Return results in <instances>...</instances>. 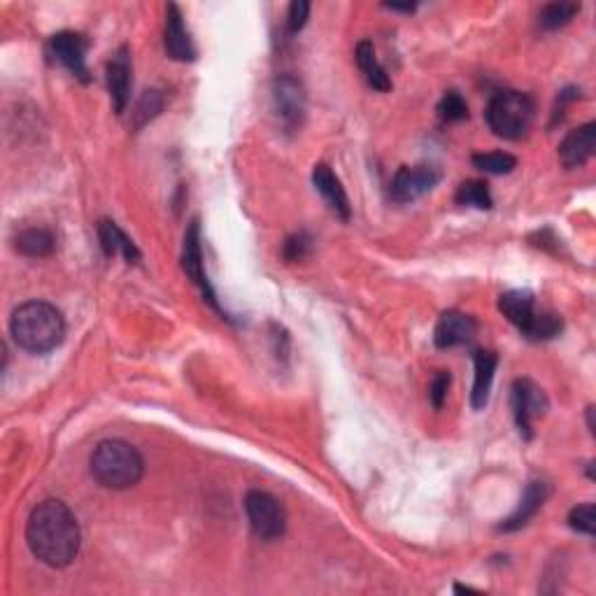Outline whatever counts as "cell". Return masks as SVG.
<instances>
[{
  "mask_svg": "<svg viewBox=\"0 0 596 596\" xmlns=\"http://www.w3.org/2000/svg\"><path fill=\"white\" fill-rule=\"evenodd\" d=\"M145 461L140 452L131 443L110 438V441L98 443L91 454V475L98 485L108 489H131L143 480Z\"/></svg>",
  "mask_w": 596,
  "mask_h": 596,
  "instance_id": "cell-3",
  "label": "cell"
},
{
  "mask_svg": "<svg viewBox=\"0 0 596 596\" xmlns=\"http://www.w3.org/2000/svg\"><path fill=\"white\" fill-rule=\"evenodd\" d=\"M578 12H580L578 3H550L543 7L541 14H538V24H541V28H545V31H557V28L569 24Z\"/></svg>",
  "mask_w": 596,
  "mask_h": 596,
  "instance_id": "cell-23",
  "label": "cell"
},
{
  "mask_svg": "<svg viewBox=\"0 0 596 596\" xmlns=\"http://www.w3.org/2000/svg\"><path fill=\"white\" fill-rule=\"evenodd\" d=\"M548 496H550L548 482L531 480L527 489H524L520 503H517L515 513L510 515L508 520L501 522L499 531H506V534H510V531H520L522 527H527V524L536 517L538 510L543 508V503L548 501Z\"/></svg>",
  "mask_w": 596,
  "mask_h": 596,
  "instance_id": "cell-16",
  "label": "cell"
},
{
  "mask_svg": "<svg viewBox=\"0 0 596 596\" xmlns=\"http://www.w3.org/2000/svg\"><path fill=\"white\" fill-rule=\"evenodd\" d=\"M510 406H513V417L517 424V431L524 441L534 438V424L541 420L548 410V396L534 380L520 378L513 382V394H510Z\"/></svg>",
  "mask_w": 596,
  "mask_h": 596,
  "instance_id": "cell-6",
  "label": "cell"
},
{
  "mask_svg": "<svg viewBox=\"0 0 596 596\" xmlns=\"http://www.w3.org/2000/svg\"><path fill=\"white\" fill-rule=\"evenodd\" d=\"M569 524L573 531L585 536H594L596 534V513H594V503H583V506H576L569 513Z\"/></svg>",
  "mask_w": 596,
  "mask_h": 596,
  "instance_id": "cell-28",
  "label": "cell"
},
{
  "mask_svg": "<svg viewBox=\"0 0 596 596\" xmlns=\"http://www.w3.org/2000/svg\"><path fill=\"white\" fill-rule=\"evenodd\" d=\"M387 10H392V12H413L415 10V5L413 3H406V5H399V3H389V5H385Z\"/></svg>",
  "mask_w": 596,
  "mask_h": 596,
  "instance_id": "cell-31",
  "label": "cell"
},
{
  "mask_svg": "<svg viewBox=\"0 0 596 596\" xmlns=\"http://www.w3.org/2000/svg\"><path fill=\"white\" fill-rule=\"evenodd\" d=\"M475 336H478V322H475V317L459 310H447L436 324L434 343L441 350H450V347L457 345H468Z\"/></svg>",
  "mask_w": 596,
  "mask_h": 596,
  "instance_id": "cell-11",
  "label": "cell"
},
{
  "mask_svg": "<svg viewBox=\"0 0 596 596\" xmlns=\"http://www.w3.org/2000/svg\"><path fill=\"white\" fill-rule=\"evenodd\" d=\"M357 63L361 68V73L366 75V82L371 84L375 91H389L392 89V80H389L387 70L380 66L378 56H375V49H373V42L368 40H361L357 45Z\"/></svg>",
  "mask_w": 596,
  "mask_h": 596,
  "instance_id": "cell-20",
  "label": "cell"
},
{
  "mask_svg": "<svg viewBox=\"0 0 596 596\" xmlns=\"http://www.w3.org/2000/svg\"><path fill=\"white\" fill-rule=\"evenodd\" d=\"M108 91L117 115H122L131 101V52L129 47H119L108 63Z\"/></svg>",
  "mask_w": 596,
  "mask_h": 596,
  "instance_id": "cell-12",
  "label": "cell"
},
{
  "mask_svg": "<svg viewBox=\"0 0 596 596\" xmlns=\"http://www.w3.org/2000/svg\"><path fill=\"white\" fill-rule=\"evenodd\" d=\"M473 366H475V378H473V392H471V406L473 410H482L489 401V392H492V382L496 366H499V357L492 350H478L473 352Z\"/></svg>",
  "mask_w": 596,
  "mask_h": 596,
  "instance_id": "cell-18",
  "label": "cell"
},
{
  "mask_svg": "<svg viewBox=\"0 0 596 596\" xmlns=\"http://www.w3.org/2000/svg\"><path fill=\"white\" fill-rule=\"evenodd\" d=\"M536 117V103L522 91H499L487 105V124L494 136L520 140L529 133Z\"/></svg>",
  "mask_w": 596,
  "mask_h": 596,
  "instance_id": "cell-4",
  "label": "cell"
},
{
  "mask_svg": "<svg viewBox=\"0 0 596 596\" xmlns=\"http://www.w3.org/2000/svg\"><path fill=\"white\" fill-rule=\"evenodd\" d=\"M245 515L250 522L252 534L261 541H280L287 531V513L273 494L250 489L245 494Z\"/></svg>",
  "mask_w": 596,
  "mask_h": 596,
  "instance_id": "cell-5",
  "label": "cell"
},
{
  "mask_svg": "<svg viewBox=\"0 0 596 596\" xmlns=\"http://www.w3.org/2000/svg\"><path fill=\"white\" fill-rule=\"evenodd\" d=\"M163 45H166V52L170 59L175 61H194L196 59V47L194 40L184 26V17L177 5L166 7V31H163Z\"/></svg>",
  "mask_w": 596,
  "mask_h": 596,
  "instance_id": "cell-14",
  "label": "cell"
},
{
  "mask_svg": "<svg viewBox=\"0 0 596 596\" xmlns=\"http://www.w3.org/2000/svg\"><path fill=\"white\" fill-rule=\"evenodd\" d=\"M182 271L187 273V278L194 282V285L201 289L205 301H208L212 308L224 312L222 305L217 301L215 289H212L208 273H205V261H203V245H201V224L198 219H191L187 233H184V247H182Z\"/></svg>",
  "mask_w": 596,
  "mask_h": 596,
  "instance_id": "cell-8",
  "label": "cell"
},
{
  "mask_svg": "<svg viewBox=\"0 0 596 596\" xmlns=\"http://www.w3.org/2000/svg\"><path fill=\"white\" fill-rule=\"evenodd\" d=\"M10 333L21 350L47 354L66 338V319L52 303L28 301L12 312Z\"/></svg>",
  "mask_w": 596,
  "mask_h": 596,
  "instance_id": "cell-2",
  "label": "cell"
},
{
  "mask_svg": "<svg viewBox=\"0 0 596 596\" xmlns=\"http://www.w3.org/2000/svg\"><path fill=\"white\" fill-rule=\"evenodd\" d=\"M305 89L301 80H296L294 75H280L273 82V110L278 115L282 129L294 133L301 129L305 119Z\"/></svg>",
  "mask_w": 596,
  "mask_h": 596,
  "instance_id": "cell-7",
  "label": "cell"
},
{
  "mask_svg": "<svg viewBox=\"0 0 596 596\" xmlns=\"http://www.w3.org/2000/svg\"><path fill=\"white\" fill-rule=\"evenodd\" d=\"M26 541L33 557L52 569H66L80 555L82 531L63 501L47 499L33 508L26 524Z\"/></svg>",
  "mask_w": 596,
  "mask_h": 596,
  "instance_id": "cell-1",
  "label": "cell"
},
{
  "mask_svg": "<svg viewBox=\"0 0 596 596\" xmlns=\"http://www.w3.org/2000/svg\"><path fill=\"white\" fill-rule=\"evenodd\" d=\"M441 182V173L434 166H403L396 170L389 184V198L394 203H413L424 194H429Z\"/></svg>",
  "mask_w": 596,
  "mask_h": 596,
  "instance_id": "cell-9",
  "label": "cell"
},
{
  "mask_svg": "<svg viewBox=\"0 0 596 596\" xmlns=\"http://www.w3.org/2000/svg\"><path fill=\"white\" fill-rule=\"evenodd\" d=\"M163 103H166V98H163L161 91L156 89L145 91V96L140 98L136 112H133V119H136L133 126H136V129H143L147 122H152V119L163 110Z\"/></svg>",
  "mask_w": 596,
  "mask_h": 596,
  "instance_id": "cell-25",
  "label": "cell"
},
{
  "mask_svg": "<svg viewBox=\"0 0 596 596\" xmlns=\"http://www.w3.org/2000/svg\"><path fill=\"white\" fill-rule=\"evenodd\" d=\"M98 240H101L103 252L108 257H115V254H122V257L129 261V264H138L140 261V250L133 240L126 236V233L119 229V226L112 222V219H103L98 224Z\"/></svg>",
  "mask_w": 596,
  "mask_h": 596,
  "instance_id": "cell-19",
  "label": "cell"
},
{
  "mask_svg": "<svg viewBox=\"0 0 596 596\" xmlns=\"http://www.w3.org/2000/svg\"><path fill=\"white\" fill-rule=\"evenodd\" d=\"M312 184L319 191V196L324 198L326 205L336 212V215L343 219V222H350L352 217V205L350 198H347V191L343 182L338 180V175L326 166V163H317L315 170H312Z\"/></svg>",
  "mask_w": 596,
  "mask_h": 596,
  "instance_id": "cell-13",
  "label": "cell"
},
{
  "mask_svg": "<svg viewBox=\"0 0 596 596\" xmlns=\"http://www.w3.org/2000/svg\"><path fill=\"white\" fill-rule=\"evenodd\" d=\"M438 117H441L447 124L466 119L468 105L464 101V96H461L459 91H447V94L441 98V103H438Z\"/></svg>",
  "mask_w": 596,
  "mask_h": 596,
  "instance_id": "cell-26",
  "label": "cell"
},
{
  "mask_svg": "<svg viewBox=\"0 0 596 596\" xmlns=\"http://www.w3.org/2000/svg\"><path fill=\"white\" fill-rule=\"evenodd\" d=\"M14 247H17V252L24 254V257L42 259L54 252L56 240L52 236V231L47 229H24L17 233V238H14Z\"/></svg>",
  "mask_w": 596,
  "mask_h": 596,
  "instance_id": "cell-21",
  "label": "cell"
},
{
  "mask_svg": "<svg viewBox=\"0 0 596 596\" xmlns=\"http://www.w3.org/2000/svg\"><path fill=\"white\" fill-rule=\"evenodd\" d=\"M473 166L492 175H508L517 168V159L508 152H482L473 156Z\"/></svg>",
  "mask_w": 596,
  "mask_h": 596,
  "instance_id": "cell-24",
  "label": "cell"
},
{
  "mask_svg": "<svg viewBox=\"0 0 596 596\" xmlns=\"http://www.w3.org/2000/svg\"><path fill=\"white\" fill-rule=\"evenodd\" d=\"M312 247H315V240L308 231H298L294 236H289L282 245V257L287 261H303L305 257H310Z\"/></svg>",
  "mask_w": 596,
  "mask_h": 596,
  "instance_id": "cell-27",
  "label": "cell"
},
{
  "mask_svg": "<svg viewBox=\"0 0 596 596\" xmlns=\"http://www.w3.org/2000/svg\"><path fill=\"white\" fill-rule=\"evenodd\" d=\"M499 310L510 324H515L517 329H520L522 336H527V331L531 329V324H534L538 315L536 298L529 289H510V292L501 294Z\"/></svg>",
  "mask_w": 596,
  "mask_h": 596,
  "instance_id": "cell-17",
  "label": "cell"
},
{
  "mask_svg": "<svg viewBox=\"0 0 596 596\" xmlns=\"http://www.w3.org/2000/svg\"><path fill=\"white\" fill-rule=\"evenodd\" d=\"M450 382H452V378L447 371H438L434 375V380H431V387H429V399H431V403H434V408H438V410L443 408V403L447 399V389H450Z\"/></svg>",
  "mask_w": 596,
  "mask_h": 596,
  "instance_id": "cell-29",
  "label": "cell"
},
{
  "mask_svg": "<svg viewBox=\"0 0 596 596\" xmlns=\"http://www.w3.org/2000/svg\"><path fill=\"white\" fill-rule=\"evenodd\" d=\"M454 201L459 205H466V208H478V210H489L494 205L492 194H489L487 184L480 180H466L459 184L457 196Z\"/></svg>",
  "mask_w": 596,
  "mask_h": 596,
  "instance_id": "cell-22",
  "label": "cell"
},
{
  "mask_svg": "<svg viewBox=\"0 0 596 596\" xmlns=\"http://www.w3.org/2000/svg\"><path fill=\"white\" fill-rule=\"evenodd\" d=\"M49 49H52V56L61 66H66L70 73H73L77 80L89 84V68H87V49L89 40L84 38L82 33L75 31H61L56 33L52 40H49Z\"/></svg>",
  "mask_w": 596,
  "mask_h": 596,
  "instance_id": "cell-10",
  "label": "cell"
},
{
  "mask_svg": "<svg viewBox=\"0 0 596 596\" xmlns=\"http://www.w3.org/2000/svg\"><path fill=\"white\" fill-rule=\"evenodd\" d=\"M308 14H310V3H305V0H294V3L289 5V14H287L289 33L296 35L301 31L305 21H308Z\"/></svg>",
  "mask_w": 596,
  "mask_h": 596,
  "instance_id": "cell-30",
  "label": "cell"
},
{
  "mask_svg": "<svg viewBox=\"0 0 596 596\" xmlns=\"http://www.w3.org/2000/svg\"><path fill=\"white\" fill-rule=\"evenodd\" d=\"M596 149V124H583L576 131H571L569 136L559 145V161L564 168H580L594 156Z\"/></svg>",
  "mask_w": 596,
  "mask_h": 596,
  "instance_id": "cell-15",
  "label": "cell"
}]
</instances>
